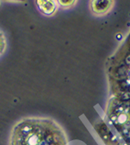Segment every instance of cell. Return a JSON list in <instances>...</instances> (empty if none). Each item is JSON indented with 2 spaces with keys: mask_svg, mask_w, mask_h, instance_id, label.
Instances as JSON below:
<instances>
[{
  "mask_svg": "<svg viewBox=\"0 0 130 145\" xmlns=\"http://www.w3.org/2000/svg\"><path fill=\"white\" fill-rule=\"evenodd\" d=\"M11 145H65L64 134L51 120L25 119L14 127Z\"/></svg>",
  "mask_w": 130,
  "mask_h": 145,
  "instance_id": "cell-1",
  "label": "cell"
},
{
  "mask_svg": "<svg viewBox=\"0 0 130 145\" xmlns=\"http://www.w3.org/2000/svg\"><path fill=\"white\" fill-rule=\"evenodd\" d=\"M37 3L41 12L45 14H52L55 10V3L53 1H38Z\"/></svg>",
  "mask_w": 130,
  "mask_h": 145,
  "instance_id": "cell-2",
  "label": "cell"
},
{
  "mask_svg": "<svg viewBox=\"0 0 130 145\" xmlns=\"http://www.w3.org/2000/svg\"><path fill=\"white\" fill-rule=\"evenodd\" d=\"M5 48H6V38L0 31V55L3 54Z\"/></svg>",
  "mask_w": 130,
  "mask_h": 145,
  "instance_id": "cell-3",
  "label": "cell"
},
{
  "mask_svg": "<svg viewBox=\"0 0 130 145\" xmlns=\"http://www.w3.org/2000/svg\"><path fill=\"white\" fill-rule=\"evenodd\" d=\"M128 118V117L127 114H120L118 118V121L120 122V124H124L127 121Z\"/></svg>",
  "mask_w": 130,
  "mask_h": 145,
  "instance_id": "cell-4",
  "label": "cell"
},
{
  "mask_svg": "<svg viewBox=\"0 0 130 145\" xmlns=\"http://www.w3.org/2000/svg\"><path fill=\"white\" fill-rule=\"evenodd\" d=\"M68 3H71L72 2H70V1H69V2H67ZM60 3H66V2H63V1H60ZM66 5H67V4H66Z\"/></svg>",
  "mask_w": 130,
  "mask_h": 145,
  "instance_id": "cell-5",
  "label": "cell"
}]
</instances>
